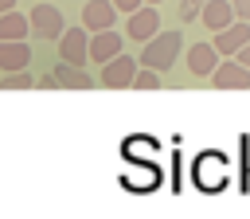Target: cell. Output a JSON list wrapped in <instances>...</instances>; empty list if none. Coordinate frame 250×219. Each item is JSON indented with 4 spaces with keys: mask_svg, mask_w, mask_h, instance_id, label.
Here are the masks:
<instances>
[{
    "mask_svg": "<svg viewBox=\"0 0 250 219\" xmlns=\"http://www.w3.org/2000/svg\"><path fill=\"white\" fill-rule=\"evenodd\" d=\"M184 51V35L180 31H156L145 47H141V66H152V70H172L176 59Z\"/></svg>",
    "mask_w": 250,
    "mask_h": 219,
    "instance_id": "cell-1",
    "label": "cell"
},
{
    "mask_svg": "<svg viewBox=\"0 0 250 219\" xmlns=\"http://www.w3.org/2000/svg\"><path fill=\"white\" fill-rule=\"evenodd\" d=\"M62 31H66V23H62V12H59L55 4H35V8H31V35H35V39L59 43Z\"/></svg>",
    "mask_w": 250,
    "mask_h": 219,
    "instance_id": "cell-2",
    "label": "cell"
},
{
    "mask_svg": "<svg viewBox=\"0 0 250 219\" xmlns=\"http://www.w3.org/2000/svg\"><path fill=\"white\" fill-rule=\"evenodd\" d=\"M59 59H62V63H74V66H82V63L90 59V27H86V23H74V27L62 31V39H59Z\"/></svg>",
    "mask_w": 250,
    "mask_h": 219,
    "instance_id": "cell-3",
    "label": "cell"
},
{
    "mask_svg": "<svg viewBox=\"0 0 250 219\" xmlns=\"http://www.w3.org/2000/svg\"><path fill=\"white\" fill-rule=\"evenodd\" d=\"M137 70H141V63L133 59V55H117V59H109L105 66H102V86L105 90H125V86H133V78H137Z\"/></svg>",
    "mask_w": 250,
    "mask_h": 219,
    "instance_id": "cell-4",
    "label": "cell"
},
{
    "mask_svg": "<svg viewBox=\"0 0 250 219\" xmlns=\"http://www.w3.org/2000/svg\"><path fill=\"white\" fill-rule=\"evenodd\" d=\"M160 4H145V8H137V12H129V20H125V35L133 39V43H148L156 31H160V12H156Z\"/></svg>",
    "mask_w": 250,
    "mask_h": 219,
    "instance_id": "cell-5",
    "label": "cell"
},
{
    "mask_svg": "<svg viewBox=\"0 0 250 219\" xmlns=\"http://www.w3.org/2000/svg\"><path fill=\"white\" fill-rule=\"evenodd\" d=\"M207 82L215 90H250V66H242L238 59H223Z\"/></svg>",
    "mask_w": 250,
    "mask_h": 219,
    "instance_id": "cell-6",
    "label": "cell"
},
{
    "mask_svg": "<svg viewBox=\"0 0 250 219\" xmlns=\"http://www.w3.org/2000/svg\"><path fill=\"white\" fill-rule=\"evenodd\" d=\"M219 63H223V55H219L215 43H191V47H188V74H195V78H211Z\"/></svg>",
    "mask_w": 250,
    "mask_h": 219,
    "instance_id": "cell-7",
    "label": "cell"
},
{
    "mask_svg": "<svg viewBox=\"0 0 250 219\" xmlns=\"http://www.w3.org/2000/svg\"><path fill=\"white\" fill-rule=\"evenodd\" d=\"M246 43H250V20H234V23H227L223 31H215V47H219L223 59H234Z\"/></svg>",
    "mask_w": 250,
    "mask_h": 219,
    "instance_id": "cell-8",
    "label": "cell"
},
{
    "mask_svg": "<svg viewBox=\"0 0 250 219\" xmlns=\"http://www.w3.org/2000/svg\"><path fill=\"white\" fill-rule=\"evenodd\" d=\"M121 43H125V39H121L113 27H105V31H94V35H90V59H94L98 66H105L109 59H117V55L125 51Z\"/></svg>",
    "mask_w": 250,
    "mask_h": 219,
    "instance_id": "cell-9",
    "label": "cell"
},
{
    "mask_svg": "<svg viewBox=\"0 0 250 219\" xmlns=\"http://www.w3.org/2000/svg\"><path fill=\"white\" fill-rule=\"evenodd\" d=\"M31 66V43L27 39H4L0 43V70L12 74V70H27Z\"/></svg>",
    "mask_w": 250,
    "mask_h": 219,
    "instance_id": "cell-10",
    "label": "cell"
},
{
    "mask_svg": "<svg viewBox=\"0 0 250 219\" xmlns=\"http://www.w3.org/2000/svg\"><path fill=\"white\" fill-rule=\"evenodd\" d=\"M113 20H117V4H113V0H86V8H82V23L90 27V35L113 27Z\"/></svg>",
    "mask_w": 250,
    "mask_h": 219,
    "instance_id": "cell-11",
    "label": "cell"
},
{
    "mask_svg": "<svg viewBox=\"0 0 250 219\" xmlns=\"http://www.w3.org/2000/svg\"><path fill=\"white\" fill-rule=\"evenodd\" d=\"M234 20H238V12H234L230 0H207V8H203V23H207L211 31H223V27L234 23Z\"/></svg>",
    "mask_w": 250,
    "mask_h": 219,
    "instance_id": "cell-12",
    "label": "cell"
},
{
    "mask_svg": "<svg viewBox=\"0 0 250 219\" xmlns=\"http://www.w3.org/2000/svg\"><path fill=\"white\" fill-rule=\"evenodd\" d=\"M55 74H59V86H66V90H90V86H94V74H86L82 66H74V63H62V59H59Z\"/></svg>",
    "mask_w": 250,
    "mask_h": 219,
    "instance_id": "cell-13",
    "label": "cell"
},
{
    "mask_svg": "<svg viewBox=\"0 0 250 219\" xmlns=\"http://www.w3.org/2000/svg\"><path fill=\"white\" fill-rule=\"evenodd\" d=\"M27 31H31V16H23L16 8L0 16V43L4 39H27Z\"/></svg>",
    "mask_w": 250,
    "mask_h": 219,
    "instance_id": "cell-14",
    "label": "cell"
},
{
    "mask_svg": "<svg viewBox=\"0 0 250 219\" xmlns=\"http://www.w3.org/2000/svg\"><path fill=\"white\" fill-rule=\"evenodd\" d=\"M31 86H39V78H31L27 70H12L8 78H0V90H31Z\"/></svg>",
    "mask_w": 250,
    "mask_h": 219,
    "instance_id": "cell-15",
    "label": "cell"
},
{
    "mask_svg": "<svg viewBox=\"0 0 250 219\" xmlns=\"http://www.w3.org/2000/svg\"><path fill=\"white\" fill-rule=\"evenodd\" d=\"M164 82H160V70H152V66H141L137 70V78H133V90H160Z\"/></svg>",
    "mask_w": 250,
    "mask_h": 219,
    "instance_id": "cell-16",
    "label": "cell"
},
{
    "mask_svg": "<svg viewBox=\"0 0 250 219\" xmlns=\"http://www.w3.org/2000/svg\"><path fill=\"white\" fill-rule=\"evenodd\" d=\"M203 8H207V0H180V20H184V23L203 20Z\"/></svg>",
    "mask_w": 250,
    "mask_h": 219,
    "instance_id": "cell-17",
    "label": "cell"
},
{
    "mask_svg": "<svg viewBox=\"0 0 250 219\" xmlns=\"http://www.w3.org/2000/svg\"><path fill=\"white\" fill-rule=\"evenodd\" d=\"M39 90H59V74H55V70L43 74V78H39Z\"/></svg>",
    "mask_w": 250,
    "mask_h": 219,
    "instance_id": "cell-18",
    "label": "cell"
},
{
    "mask_svg": "<svg viewBox=\"0 0 250 219\" xmlns=\"http://www.w3.org/2000/svg\"><path fill=\"white\" fill-rule=\"evenodd\" d=\"M117 4V12H137V8H145V0H113Z\"/></svg>",
    "mask_w": 250,
    "mask_h": 219,
    "instance_id": "cell-19",
    "label": "cell"
},
{
    "mask_svg": "<svg viewBox=\"0 0 250 219\" xmlns=\"http://www.w3.org/2000/svg\"><path fill=\"white\" fill-rule=\"evenodd\" d=\"M234 4V12H238V20H250V0H230Z\"/></svg>",
    "mask_w": 250,
    "mask_h": 219,
    "instance_id": "cell-20",
    "label": "cell"
},
{
    "mask_svg": "<svg viewBox=\"0 0 250 219\" xmlns=\"http://www.w3.org/2000/svg\"><path fill=\"white\" fill-rule=\"evenodd\" d=\"M234 59H238V63H242V66H250V43H246V47H242V51H238V55H234Z\"/></svg>",
    "mask_w": 250,
    "mask_h": 219,
    "instance_id": "cell-21",
    "label": "cell"
},
{
    "mask_svg": "<svg viewBox=\"0 0 250 219\" xmlns=\"http://www.w3.org/2000/svg\"><path fill=\"white\" fill-rule=\"evenodd\" d=\"M12 8H16V0H0V16H4V12H12Z\"/></svg>",
    "mask_w": 250,
    "mask_h": 219,
    "instance_id": "cell-22",
    "label": "cell"
},
{
    "mask_svg": "<svg viewBox=\"0 0 250 219\" xmlns=\"http://www.w3.org/2000/svg\"><path fill=\"white\" fill-rule=\"evenodd\" d=\"M145 4H164V0H145Z\"/></svg>",
    "mask_w": 250,
    "mask_h": 219,
    "instance_id": "cell-23",
    "label": "cell"
}]
</instances>
